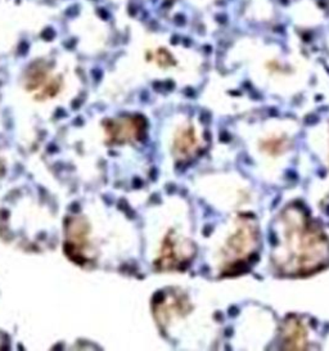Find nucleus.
Instances as JSON below:
<instances>
[{"instance_id": "obj_6", "label": "nucleus", "mask_w": 329, "mask_h": 351, "mask_svg": "<svg viewBox=\"0 0 329 351\" xmlns=\"http://www.w3.org/2000/svg\"><path fill=\"white\" fill-rule=\"evenodd\" d=\"M308 332L302 320L287 318L282 328V348L288 350H302L308 346Z\"/></svg>"}, {"instance_id": "obj_2", "label": "nucleus", "mask_w": 329, "mask_h": 351, "mask_svg": "<svg viewBox=\"0 0 329 351\" xmlns=\"http://www.w3.org/2000/svg\"><path fill=\"white\" fill-rule=\"evenodd\" d=\"M258 246V226L254 217H236L234 226L219 254V269L223 276L238 274L255 256Z\"/></svg>"}, {"instance_id": "obj_8", "label": "nucleus", "mask_w": 329, "mask_h": 351, "mask_svg": "<svg viewBox=\"0 0 329 351\" xmlns=\"http://www.w3.org/2000/svg\"><path fill=\"white\" fill-rule=\"evenodd\" d=\"M157 58H158V63L161 64V66H169L170 64V61H171V56L169 54V53L166 52L164 49H161L158 54H157Z\"/></svg>"}, {"instance_id": "obj_3", "label": "nucleus", "mask_w": 329, "mask_h": 351, "mask_svg": "<svg viewBox=\"0 0 329 351\" xmlns=\"http://www.w3.org/2000/svg\"><path fill=\"white\" fill-rule=\"evenodd\" d=\"M195 247L189 239L179 234L176 230H169L160 243L156 256L157 267L164 270H179L185 268L193 258Z\"/></svg>"}, {"instance_id": "obj_4", "label": "nucleus", "mask_w": 329, "mask_h": 351, "mask_svg": "<svg viewBox=\"0 0 329 351\" xmlns=\"http://www.w3.org/2000/svg\"><path fill=\"white\" fill-rule=\"evenodd\" d=\"M205 139L199 126L186 120L179 125L171 136V155L179 164H186L204 149Z\"/></svg>"}, {"instance_id": "obj_5", "label": "nucleus", "mask_w": 329, "mask_h": 351, "mask_svg": "<svg viewBox=\"0 0 329 351\" xmlns=\"http://www.w3.org/2000/svg\"><path fill=\"white\" fill-rule=\"evenodd\" d=\"M104 126V133L108 138V143L112 145L134 143L141 139V135H143V124H139L138 117H120L108 121V124Z\"/></svg>"}, {"instance_id": "obj_1", "label": "nucleus", "mask_w": 329, "mask_h": 351, "mask_svg": "<svg viewBox=\"0 0 329 351\" xmlns=\"http://www.w3.org/2000/svg\"><path fill=\"white\" fill-rule=\"evenodd\" d=\"M274 230L273 261L283 276L305 277L328 265L329 239L301 207L283 210Z\"/></svg>"}, {"instance_id": "obj_7", "label": "nucleus", "mask_w": 329, "mask_h": 351, "mask_svg": "<svg viewBox=\"0 0 329 351\" xmlns=\"http://www.w3.org/2000/svg\"><path fill=\"white\" fill-rule=\"evenodd\" d=\"M289 147V139L286 135H270L261 141L260 148L264 154L269 156L283 155Z\"/></svg>"}]
</instances>
